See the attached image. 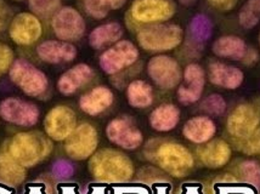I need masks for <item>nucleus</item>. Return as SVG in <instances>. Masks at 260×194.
Returning <instances> with one entry per match:
<instances>
[{"instance_id":"f257e3e1","label":"nucleus","mask_w":260,"mask_h":194,"mask_svg":"<svg viewBox=\"0 0 260 194\" xmlns=\"http://www.w3.org/2000/svg\"><path fill=\"white\" fill-rule=\"evenodd\" d=\"M144 154L151 164L174 178L188 176L196 164L194 156L186 146L168 138L148 141Z\"/></svg>"},{"instance_id":"f03ea898","label":"nucleus","mask_w":260,"mask_h":194,"mask_svg":"<svg viewBox=\"0 0 260 194\" xmlns=\"http://www.w3.org/2000/svg\"><path fill=\"white\" fill-rule=\"evenodd\" d=\"M88 170L95 182L124 184L133 180L135 165L129 156L116 148L96 150L88 162Z\"/></svg>"},{"instance_id":"7ed1b4c3","label":"nucleus","mask_w":260,"mask_h":194,"mask_svg":"<svg viewBox=\"0 0 260 194\" xmlns=\"http://www.w3.org/2000/svg\"><path fill=\"white\" fill-rule=\"evenodd\" d=\"M54 149V141L45 132L29 130L15 134L5 144V152L24 168H34L48 159Z\"/></svg>"},{"instance_id":"20e7f679","label":"nucleus","mask_w":260,"mask_h":194,"mask_svg":"<svg viewBox=\"0 0 260 194\" xmlns=\"http://www.w3.org/2000/svg\"><path fill=\"white\" fill-rule=\"evenodd\" d=\"M136 40L142 50L163 54L179 48L184 40V29L175 23H157L141 28L136 33Z\"/></svg>"},{"instance_id":"39448f33","label":"nucleus","mask_w":260,"mask_h":194,"mask_svg":"<svg viewBox=\"0 0 260 194\" xmlns=\"http://www.w3.org/2000/svg\"><path fill=\"white\" fill-rule=\"evenodd\" d=\"M175 12L174 0H134L126 14V24L139 32L151 24L168 22Z\"/></svg>"},{"instance_id":"423d86ee","label":"nucleus","mask_w":260,"mask_h":194,"mask_svg":"<svg viewBox=\"0 0 260 194\" xmlns=\"http://www.w3.org/2000/svg\"><path fill=\"white\" fill-rule=\"evenodd\" d=\"M9 78L28 97L43 98L49 91V79L45 73L24 58L14 61Z\"/></svg>"},{"instance_id":"0eeeda50","label":"nucleus","mask_w":260,"mask_h":194,"mask_svg":"<svg viewBox=\"0 0 260 194\" xmlns=\"http://www.w3.org/2000/svg\"><path fill=\"white\" fill-rule=\"evenodd\" d=\"M99 132L91 123H80L72 134L63 141V150L76 162L89 160L99 148Z\"/></svg>"},{"instance_id":"6e6552de","label":"nucleus","mask_w":260,"mask_h":194,"mask_svg":"<svg viewBox=\"0 0 260 194\" xmlns=\"http://www.w3.org/2000/svg\"><path fill=\"white\" fill-rule=\"evenodd\" d=\"M139 57L140 51L138 46L130 40L122 39L102 52L99 58V64L102 72L113 76L136 64Z\"/></svg>"},{"instance_id":"1a4fd4ad","label":"nucleus","mask_w":260,"mask_h":194,"mask_svg":"<svg viewBox=\"0 0 260 194\" xmlns=\"http://www.w3.org/2000/svg\"><path fill=\"white\" fill-rule=\"evenodd\" d=\"M106 136L111 143L124 150H135L144 144V134L128 114L111 120L106 126Z\"/></svg>"},{"instance_id":"9d476101","label":"nucleus","mask_w":260,"mask_h":194,"mask_svg":"<svg viewBox=\"0 0 260 194\" xmlns=\"http://www.w3.org/2000/svg\"><path fill=\"white\" fill-rule=\"evenodd\" d=\"M146 69L153 84L162 90H173L180 85L182 80L180 64L168 55L158 54L150 58Z\"/></svg>"},{"instance_id":"9b49d317","label":"nucleus","mask_w":260,"mask_h":194,"mask_svg":"<svg viewBox=\"0 0 260 194\" xmlns=\"http://www.w3.org/2000/svg\"><path fill=\"white\" fill-rule=\"evenodd\" d=\"M40 109L36 103L18 97H6L0 102V118L18 128L29 129L38 124Z\"/></svg>"},{"instance_id":"f8f14e48","label":"nucleus","mask_w":260,"mask_h":194,"mask_svg":"<svg viewBox=\"0 0 260 194\" xmlns=\"http://www.w3.org/2000/svg\"><path fill=\"white\" fill-rule=\"evenodd\" d=\"M78 125L76 112L67 104H56L46 113L43 128L54 142H63Z\"/></svg>"},{"instance_id":"ddd939ff","label":"nucleus","mask_w":260,"mask_h":194,"mask_svg":"<svg viewBox=\"0 0 260 194\" xmlns=\"http://www.w3.org/2000/svg\"><path fill=\"white\" fill-rule=\"evenodd\" d=\"M51 28L58 40L73 43L84 36L86 24L82 14L72 6H62L51 18Z\"/></svg>"},{"instance_id":"4468645a","label":"nucleus","mask_w":260,"mask_h":194,"mask_svg":"<svg viewBox=\"0 0 260 194\" xmlns=\"http://www.w3.org/2000/svg\"><path fill=\"white\" fill-rule=\"evenodd\" d=\"M260 126L259 107L252 103H240L226 118V131L231 140H241Z\"/></svg>"},{"instance_id":"2eb2a0df","label":"nucleus","mask_w":260,"mask_h":194,"mask_svg":"<svg viewBox=\"0 0 260 194\" xmlns=\"http://www.w3.org/2000/svg\"><path fill=\"white\" fill-rule=\"evenodd\" d=\"M207 73L201 64L190 63L182 70V83L178 86L176 96L184 106L197 103L202 97L206 86Z\"/></svg>"},{"instance_id":"dca6fc26","label":"nucleus","mask_w":260,"mask_h":194,"mask_svg":"<svg viewBox=\"0 0 260 194\" xmlns=\"http://www.w3.org/2000/svg\"><path fill=\"white\" fill-rule=\"evenodd\" d=\"M8 29L12 42L20 46L33 45L43 35L42 21L32 12H20L12 17Z\"/></svg>"},{"instance_id":"f3484780","label":"nucleus","mask_w":260,"mask_h":194,"mask_svg":"<svg viewBox=\"0 0 260 194\" xmlns=\"http://www.w3.org/2000/svg\"><path fill=\"white\" fill-rule=\"evenodd\" d=\"M196 156L204 168L219 170L230 163L232 147L224 138H213L209 142L198 146Z\"/></svg>"},{"instance_id":"a211bd4d","label":"nucleus","mask_w":260,"mask_h":194,"mask_svg":"<svg viewBox=\"0 0 260 194\" xmlns=\"http://www.w3.org/2000/svg\"><path fill=\"white\" fill-rule=\"evenodd\" d=\"M113 102V91L106 85H98L80 96L79 108L86 115L99 117L107 112Z\"/></svg>"},{"instance_id":"6ab92c4d","label":"nucleus","mask_w":260,"mask_h":194,"mask_svg":"<svg viewBox=\"0 0 260 194\" xmlns=\"http://www.w3.org/2000/svg\"><path fill=\"white\" fill-rule=\"evenodd\" d=\"M37 55L43 62L60 64L76 60L78 51L72 43L58 39H49L37 46Z\"/></svg>"},{"instance_id":"aec40b11","label":"nucleus","mask_w":260,"mask_h":194,"mask_svg":"<svg viewBox=\"0 0 260 194\" xmlns=\"http://www.w3.org/2000/svg\"><path fill=\"white\" fill-rule=\"evenodd\" d=\"M207 78L212 85L226 90H236L242 85L244 73L236 66L220 61H213L207 70Z\"/></svg>"},{"instance_id":"412c9836","label":"nucleus","mask_w":260,"mask_h":194,"mask_svg":"<svg viewBox=\"0 0 260 194\" xmlns=\"http://www.w3.org/2000/svg\"><path fill=\"white\" fill-rule=\"evenodd\" d=\"M95 72L89 64L78 63L67 69L57 80V90L63 96H72L94 79Z\"/></svg>"},{"instance_id":"4be33fe9","label":"nucleus","mask_w":260,"mask_h":194,"mask_svg":"<svg viewBox=\"0 0 260 194\" xmlns=\"http://www.w3.org/2000/svg\"><path fill=\"white\" fill-rule=\"evenodd\" d=\"M215 134L216 124L214 120L206 114L192 117L182 126V136L188 142L197 146L209 142L215 137Z\"/></svg>"},{"instance_id":"5701e85b","label":"nucleus","mask_w":260,"mask_h":194,"mask_svg":"<svg viewBox=\"0 0 260 194\" xmlns=\"http://www.w3.org/2000/svg\"><path fill=\"white\" fill-rule=\"evenodd\" d=\"M181 112L174 103H162L157 106L148 117L151 129L157 132H169L180 123Z\"/></svg>"},{"instance_id":"b1692460","label":"nucleus","mask_w":260,"mask_h":194,"mask_svg":"<svg viewBox=\"0 0 260 194\" xmlns=\"http://www.w3.org/2000/svg\"><path fill=\"white\" fill-rule=\"evenodd\" d=\"M124 29L118 22H107L95 27L89 34V45L94 50H104L122 40Z\"/></svg>"},{"instance_id":"393cba45","label":"nucleus","mask_w":260,"mask_h":194,"mask_svg":"<svg viewBox=\"0 0 260 194\" xmlns=\"http://www.w3.org/2000/svg\"><path fill=\"white\" fill-rule=\"evenodd\" d=\"M247 48L248 45L241 36L222 35L215 39V42L213 43L212 51L216 57L241 62Z\"/></svg>"},{"instance_id":"a878e982","label":"nucleus","mask_w":260,"mask_h":194,"mask_svg":"<svg viewBox=\"0 0 260 194\" xmlns=\"http://www.w3.org/2000/svg\"><path fill=\"white\" fill-rule=\"evenodd\" d=\"M27 178V168L17 162L9 153H0V183L9 187H17Z\"/></svg>"},{"instance_id":"bb28decb","label":"nucleus","mask_w":260,"mask_h":194,"mask_svg":"<svg viewBox=\"0 0 260 194\" xmlns=\"http://www.w3.org/2000/svg\"><path fill=\"white\" fill-rule=\"evenodd\" d=\"M126 100L133 108H148L154 102V91L152 85L141 79L132 80L126 86Z\"/></svg>"},{"instance_id":"cd10ccee","label":"nucleus","mask_w":260,"mask_h":194,"mask_svg":"<svg viewBox=\"0 0 260 194\" xmlns=\"http://www.w3.org/2000/svg\"><path fill=\"white\" fill-rule=\"evenodd\" d=\"M234 176L241 182L260 187V164L255 160H242L235 166Z\"/></svg>"},{"instance_id":"c85d7f7f","label":"nucleus","mask_w":260,"mask_h":194,"mask_svg":"<svg viewBox=\"0 0 260 194\" xmlns=\"http://www.w3.org/2000/svg\"><path fill=\"white\" fill-rule=\"evenodd\" d=\"M259 22L260 0H247L238 12V23L243 29H252Z\"/></svg>"},{"instance_id":"c756f323","label":"nucleus","mask_w":260,"mask_h":194,"mask_svg":"<svg viewBox=\"0 0 260 194\" xmlns=\"http://www.w3.org/2000/svg\"><path fill=\"white\" fill-rule=\"evenodd\" d=\"M62 0H28L29 10L40 20L52 18L62 6Z\"/></svg>"},{"instance_id":"7c9ffc66","label":"nucleus","mask_w":260,"mask_h":194,"mask_svg":"<svg viewBox=\"0 0 260 194\" xmlns=\"http://www.w3.org/2000/svg\"><path fill=\"white\" fill-rule=\"evenodd\" d=\"M231 144L244 156H260V126L241 140H231Z\"/></svg>"},{"instance_id":"2f4dec72","label":"nucleus","mask_w":260,"mask_h":194,"mask_svg":"<svg viewBox=\"0 0 260 194\" xmlns=\"http://www.w3.org/2000/svg\"><path fill=\"white\" fill-rule=\"evenodd\" d=\"M228 103L225 98L220 94H210L207 97H204L201 101L200 109L202 110L206 115L212 117H220L226 112Z\"/></svg>"},{"instance_id":"473e14b6","label":"nucleus","mask_w":260,"mask_h":194,"mask_svg":"<svg viewBox=\"0 0 260 194\" xmlns=\"http://www.w3.org/2000/svg\"><path fill=\"white\" fill-rule=\"evenodd\" d=\"M83 6L86 14L94 20H104L111 11L107 0H83Z\"/></svg>"},{"instance_id":"72a5a7b5","label":"nucleus","mask_w":260,"mask_h":194,"mask_svg":"<svg viewBox=\"0 0 260 194\" xmlns=\"http://www.w3.org/2000/svg\"><path fill=\"white\" fill-rule=\"evenodd\" d=\"M14 61L15 55L12 49L8 44L0 43V73L4 74V73L9 72Z\"/></svg>"},{"instance_id":"f704fd0d","label":"nucleus","mask_w":260,"mask_h":194,"mask_svg":"<svg viewBox=\"0 0 260 194\" xmlns=\"http://www.w3.org/2000/svg\"><path fill=\"white\" fill-rule=\"evenodd\" d=\"M208 4L219 12H229L236 8L240 0H207Z\"/></svg>"},{"instance_id":"c9c22d12","label":"nucleus","mask_w":260,"mask_h":194,"mask_svg":"<svg viewBox=\"0 0 260 194\" xmlns=\"http://www.w3.org/2000/svg\"><path fill=\"white\" fill-rule=\"evenodd\" d=\"M259 60H260L259 51L253 48V46H248L246 52H244L242 60H241V63H242L243 66L253 67L259 62Z\"/></svg>"},{"instance_id":"e433bc0d","label":"nucleus","mask_w":260,"mask_h":194,"mask_svg":"<svg viewBox=\"0 0 260 194\" xmlns=\"http://www.w3.org/2000/svg\"><path fill=\"white\" fill-rule=\"evenodd\" d=\"M11 11L10 9H5V10L0 11V33L3 32V30H5L6 28H9V26H10V22H11Z\"/></svg>"},{"instance_id":"4c0bfd02","label":"nucleus","mask_w":260,"mask_h":194,"mask_svg":"<svg viewBox=\"0 0 260 194\" xmlns=\"http://www.w3.org/2000/svg\"><path fill=\"white\" fill-rule=\"evenodd\" d=\"M108 5H110L111 10H118L125 5L126 0H107Z\"/></svg>"},{"instance_id":"58836bf2","label":"nucleus","mask_w":260,"mask_h":194,"mask_svg":"<svg viewBox=\"0 0 260 194\" xmlns=\"http://www.w3.org/2000/svg\"><path fill=\"white\" fill-rule=\"evenodd\" d=\"M0 194H12V192H11V189L0 186Z\"/></svg>"},{"instance_id":"ea45409f","label":"nucleus","mask_w":260,"mask_h":194,"mask_svg":"<svg viewBox=\"0 0 260 194\" xmlns=\"http://www.w3.org/2000/svg\"><path fill=\"white\" fill-rule=\"evenodd\" d=\"M179 2H180L181 4H184V5H191V4H193L196 0H179Z\"/></svg>"},{"instance_id":"a19ab883","label":"nucleus","mask_w":260,"mask_h":194,"mask_svg":"<svg viewBox=\"0 0 260 194\" xmlns=\"http://www.w3.org/2000/svg\"><path fill=\"white\" fill-rule=\"evenodd\" d=\"M9 6L6 5V3L4 2V0H0V11L5 10V9H8Z\"/></svg>"},{"instance_id":"79ce46f5","label":"nucleus","mask_w":260,"mask_h":194,"mask_svg":"<svg viewBox=\"0 0 260 194\" xmlns=\"http://www.w3.org/2000/svg\"><path fill=\"white\" fill-rule=\"evenodd\" d=\"M259 45H260V34H259Z\"/></svg>"},{"instance_id":"37998d69","label":"nucleus","mask_w":260,"mask_h":194,"mask_svg":"<svg viewBox=\"0 0 260 194\" xmlns=\"http://www.w3.org/2000/svg\"><path fill=\"white\" fill-rule=\"evenodd\" d=\"M16 2H21V0H16Z\"/></svg>"},{"instance_id":"c03bdc74","label":"nucleus","mask_w":260,"mask_h":194,"mask_svg":"<svg viewBox=\"0 0 260 194\" xmlns=\"http://www.w3.org/2000/svg\"><path fill=\"white\" fill-rule=\"evenodd\" d=\"M2 75H3V74H2V73H0V76H2Z\"/></svg>"}]
</instances>
